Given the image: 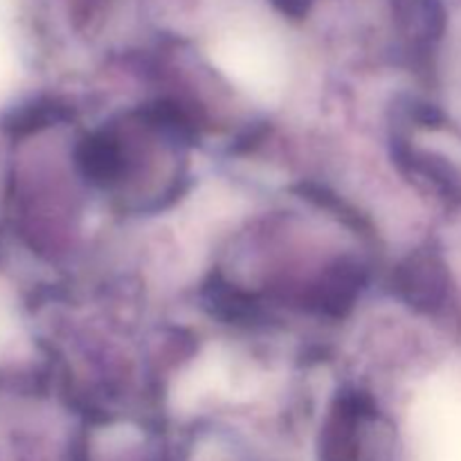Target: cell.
Masks as SVG:
<instances>
[{
	"instance_id": "cell-2",
	"label": "cell",
	"mask_w": 461,
	"mask_h": 461,
	"mask_svg": "<svg viewBox=\"0 0 461 461\" xmlns=\"http://www.w3.org/2000/svg\"><path fill=\"white\" fill-rule=\"evenodd\" d=\"M381 297L417 322H441L455 311L457 282L444 246L419 239L387 255Z\"/></svg>"
},
{
	"instance_id": "cell-1",
	"label": "cell",
	"mask_w": 461,
	"mask_h": 461,
	"mask_svg": "<svg viewBox=\"0 0 461 461\" xmlns=\"http://www.w3.org/2000/svg\"><path fill=\"white\" fill-rule=\"evenodd\" d=\"M313 461H403L399 419L383 387L365 376H342L313 412Z\"/></svg>"
}]
</instances>
